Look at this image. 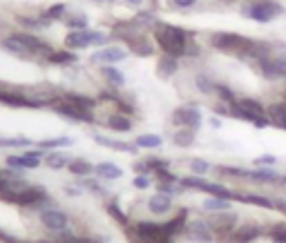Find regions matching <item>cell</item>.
<instances>
[{
    "mask_svg": "<svg viewBox=\"0 0 286 243\" xmlns=\"http://www.w3.org/2000/svg\"><path fill=\"white\" fill-rule=\"evenodd\" d=\"M173 125L177 127H188V130H199V125H201V112L197 110V107H179V110H175L173 112Z\"/></svg>",
    "mask_w": 286,
    "mask_h": 243,
    "instance_id": "cell-9",
    "label": "cell"
},
{
    "mask_svg": "<svg viewBox=\"0 0 286 243\" xmlns=\"http://www.w3.org/2000/svg\"><path fill=\"white\" fill-rule=\"evenodd\" d=\"M101 76L110 83L112 87H123V85H126V76H123V71H119L114 65H103Z\"/></svg>",
    "mask_w": 286,
    "mask_h": 243,
    "instance_id": "cell-26",
    "label": "cell"
},
{
    "mask_svg": "<svg viewBox=\"0 0 286 243\" xmlns=\"http://www.w3.org/2000/svg\"><path fill=\"white\" fill-rule=\"evenodd\" d=\"M181 185L184 188H192V190H204V192L212 194V196H219V199H235V192H231L228 188H223L219 183H206L204 179H197V177H186L181 179Z\"/></svg>",
    "mask_w": 286,
    "mask_h": 243,
    "instance_id": "cell-7",
    "label": "cell"
},
{
    "mask_svg": "<svg viewBox=\"0 0 286 243\" xmlns=\"http://www.w3.org/2000/svg\"><path fill=\"white\" fill-rule=\"evenodd\" d=\"M201 54V49H199V45L195 43V40H188V43H186V56H192V58H195V56H199Z\"/></svg>",
    "mask_w": 286,
    "mask_h": 243,
    "instance_id": "cell-47",
    "label": "cell"
},
{
    "mask_svg": "<svg viewBox=\"0 0 286 243\" xmlns=\"http://www.w3.org/2000/svg\"><path fill=\"white\" fill-rule=\"evenodd\" d=\"M123 3H126L128 7H132V9H139L143 5V0H123Z\"/></svg>",
    "mask_w": 286,
    "mask_h": 243,
    "instance_id": "cell-53",
    "label": "cell"
},
{
    "mask_svg": "<svg viewBox=\"0 0 286 243\" xmlns=\"http://www.w3.org/2000/svg\"><path fill=\"white\" fill-rule=\"evenodd\" d=\"M83 183H85V188H90L92 192H96V194H103V188L98 183H94V181H83Z\"/></svg>",
    "mask_w": 286,
    "mask_h": 243,
    "instance_id": "cell-52",
    "label": "cell"
},
{
    "mask_svg": "<svg viewBox=\"0 0 286 243\" xmlns=\"http://www.w3.org/2000/svg\"><path fill=\"white\" fill-rule=\"evenodd\" d=\"M0 47L9 54L18 56V58H32V60H47L54 54V47L32 32H16L7 34L0 40Z\"/></svg>",
    "mask_w": 286,
    "mask_h": 243,
    "instance_id": "cell-1",
    "label": "cell"
},
{
    "mask_svg": "<svg viewBox=\"0 0 286 243\" xmlns=\"http://www.w3.org/2000/svg\"><path fill=\"white\" fill-rule=\"evenodd\" d=\"M150 185V179L145 177V174H139L137 179H134V188H139V190H145Z\"/></svg>",
    "mask_w": 286,
    "mask_h": 243,
    "instance_id": "cell-50",
    "label": "cell"
},
{
    "mask_svg": "<svg viewBox=\"0 0 286 243\" xmlns=\"http://www.w3.org/2000/svg\"><path fill=\"white\" fill-rule=\"evenodd\" d=\"M273 163H277V158L270 156V154H264V156L255 158V165H257V168H268V165H273Z\"/></svg>",
    "mask_w": 286,
    "mask_h": 243,
    "instance_id": "cell-46",
    "label": "cell"
},
{
    "mask_svg": "<svg viewBox=\"0 0 286 243\" xmlns=\"http://www.w3.org/2000/svg\"><path fill=\"white\" fill-rule=\"evenodd\" d=\"M210 125L217 130V127H221V121H219V118H210Z\"/></svg>",
    "mask_w": 286,
    "mask_h": 243,
    "instance_id": "cell-55",
    "label": "cell"
},
{
    "mask_svg": "<svg viewBox=\"0 0 286 243\" xmlns=\"http://www.w3.org/2000/svg\"><path fill=\"white\" fill-rule=\"evenodd\" d=\"M32 141L25 136H14V138H0V147H27Z\"/></svg>",
    "mask_w": 286,
    "mask_h": 243,
    "instance_id": "cell-42",
    "label": "cell"
},
{
    "mask_svg": "<svg viewBox=\"0 0 286 243\" xmlns=\"http://www.w3.org/2000/svg\"><path fill=\"white\" fill-rule=\"evenodd\" d=\"M67 170H70L72 174H76V177H87V174H90L94 168H92L87 161H83V158H76V161H70Z\"/></svg>",
    "mask_w": 286,
    "mask_h": 243,
    "instance_id": "cell-36",
    "label": "cell"
},
{
    "mask_svg": "<svg viewBox=\"0 0 286 243\" xmlns=\"http://www.w3.org/2000/svg\"><path fill=\"white\" fill-rule=\"evenodd\" d=\"M110 36L103 32H92V29H83V32H70L65 36L63 45L65 49L76 51V49H85V47H98V45H107Z\"/></svg>",
    "mask_w": 286,
    "mask_h": 243,
    "instance_id": "cell-5",
    "label": "cell"
},
{
    "mask_svg": "<svg viewBox=\"0 0 286 243\" xmlns=\"http://www.w3.org/2000/svg\"><path fill=\"white\" fill-rule=\"evenodd\" d=\"M170 205H173V199L168 194H157L148 201V208L152 214H165V212H170Z\"/></svg>",
    "mask_w": 286,
    "mask_h": 243,
    "instance_id": "cell-24",
    "label": "cell"
},
{
    "mask_svg": "<svg viewBox=\"0 0 286 243\" xmlns=\"http://www.w3.org/2000/svg\"><path fill=\"white\" fill-rule=\"evenodd\" d=\"M40 221L45 223V227H49V230H54V232H61L67 227V214L61 210H45L43 214H40Z\"/></svg>",
    "mask_w": 286,
    "mask_h": 243,
    "instance_id": "cell-16",
    "label": "cell"
},
{
    "mask_svg": "<svg viewBox=\"0 0 286 243\" xmlns=\"http://www.w3.org/2000/svg\"><path fill=\"white\" fill-rule=\"evenodd\" d=\"M96 143H101V145L105 147H112V149H119V152H126V154H137V145L134 143H123V141H112V138H105V136H94Z\"/></svg>",
    "mask_w": 286,
    "mask_h": 243,
    "instance_id": "cell-25",
    "label": "cell"
},
{
    "mask_svg": "<svg viewBox=\"0 0 286 243\" xmlns=\"http://www.w3.org/2000/svg\"><path fill=\"white\" fill-rule=\"evenodd\" d=\"M173 5L175 7H179V9H190V7H195L197 5V0H173Z\"/></svg>",
    "mask_w": 286,
    "mask_h": 243,
    "instance_id": "cell-51",
    "label": "cell"
},
{
    "mask_svg": "<svg viewBox=\"0 0 286 243\" xmlns=\"http://www.w3.org/2000/svg\"><path fill=\"white\" fill-rule=\"evenodd\" d=\"M43 14L51 20V23H54V20H63L67 16V5L65 3H56V5H51L49 9H45Z\"/></svg>",
    "mask_w": 286,
    "mask_h": 243,
    "instance_id": "cell-37",
    "label": "cell"
},
{
    "mask_svg": "<svg viewBox=\"0 0 286 243\" xmlns=\"http://www.w3.org/2000/svg\"><path fill=\"white\" fill-rule=\"evenodd\" d=\"M215 94L219 96V101L226 103V105H235V103H237V96L233 94V90H231V87H226V85H219V83H217V92H215Z\"/></svg>",
    "mask_w": 286,
    "mask_h": 243,
    "instance_id": "cell-39",
    "label": "cell"
},
{
    "mask_svg": "<svg viewBox=\"0 0 286 243\" xmlns=\"http://www.w3.org/2000/svg\"><path fill=\"white\" fill-rule=\"evenodd\" d=\"M92 3H101V0H92Z\"/></svg>",
    "mask_w": 286,
    "mask_h": 243,
    "instance_id": "cell-56",
    "label": "cell"
},
{
    "mask_svg": "<svg viewBox=\"0 0 286 243\" xmlns=\"http://www.w3.org/2000/svg\"><path fill=\"white\" fill-rule=\"evenodd\" d=\"M184 232H186V236L195 243H210L212 241V227L206 225V221H190Z\"/></svg>",
    "mask_w": 286,
    "mask_h": 243,
    "instance_id": "cell-12",
    "label": "cell"
},
{
    "mask_svg": "<svg viewBox=\"0 0 286 243\" xmlns=\"http://www.w3.org/2000/svg\"><path fill=\"white\" fill-rule=\"evenodd\" d=\"M16 23L27 32H38V29H47L51 20L45 14H38V16H16Z\"/></svg>",
    "mask_w": 286,
    "mask_h": 243,
    "instance_id": "cell-18",
    "label": "cell"
},
{
    "mask_svg": "<svg viewBox=\"0 0 286 243\" xmlns=\"http://www.w3.org/2000/svg\"><path fill=\"white\" fill-rule=\"evenodd\" d=\"M253 45V38L235 32H215L210 36V47L217 51H223V54L237 56V58H244V54L248 51V47Z\"/></svg>",
    "mask_w": 286,
    "mask_h": 243,
    "instance_id": "cell-3",
    "label": "cell"
},
{
    "mask_svg": "<svg viewBox=\"0 0 286 243\" xmlns=\"http://www.w3.org/2000/svg\"><path fill=\"white\" fill-rule=\"evenodd\" d=\"M270 239L273 243H286V225H275L273 230H270Z\"/></svg>",
    "mask_w": 286,
    "mask_h": 243,
    "instance_id": "cell-43",
    "label": "cell"
},
{
    "mask_svg": "<svg viewBox=\"0 0 286 243\" xmlns=\"http://www.w3.org/2000/svg\"><path fill=\"white\" fill-rule=\"evenodd\" d=\"M63 98H67V101H72V103H76V105H81V107H85V110H94V105H96V98H90V96H85V94H74V92L63 94Z\"/></svg>",
    "mask_w": 286,
    "mask_h": 243,
    "instance_id": "cell-35",
    "label": "cell"
},
{
    "mask_svg": "<svg viewBox=\"0 0 286 243\" xmlns=\"http://www.w3.org/2000/svg\"><path fill=\"white\" fill-rule=\"evenodd\" d=\"M107 127L114 132H130L132 130V121H130L128 114L123 112H114L107 116Z\"/></svg>",
    "mask_w": 286,
    "mask_h": 243,
    "instance_id": "cell-23",
    "label": "cell"
},
{
    "mask_svg": "<svg viewBox=\"0 0 286 243\" xmlns=\"http://www.w3.org/2000/svg\"><path fill=\"white\" fill-rule=\"evenodd\" d=\"M242 14L255 23H270L284 14V7L275 0H251L242 7Z\"/></svg>",
    "mask_w": 286,
    "mask_h": 243,
    "instance_id": "cell-4",
    "label": "cell"
},
{
    "mask_svg": "<svg viewBox=\"0 0 286 243\" xmlns=\"http://www.w3.org/2000/svg\"><path fill=\"white\" fill-rule=\"evenodd\" d=\"M266 116L270 121V125L279 127V130H286V103H273V105L266 107Z\"/></svg>",
    "mask_w": 286,
    "mask_h": 243,
    "instance_id": "cell-19",
    "label": "cell"
},
{
    "mask_svg": "<svg viewBox=\"0 0 286 243\" xmlns=\"http://www.w3.org/2000/svg\"><path fill=\"white\" fill-rule=\"evenodd\" d=\"M130 51H132L134 56H152L154 54V45H152V38H150L148 34H139L134 36L132 40H130Z\"/></svg>",
    "mask_w": 286,
    "mask_h": 243,
    "instance_id": "cell-17",
    "label": "cell"
},
{
    "mask_svg": "<svg viewBox=\"0 0 286 243\" xmlns=\"http://www.w3.org/2000/svg\"><path fill=\"white\" fill-rule=\"evenodd\" d=\"M65 25L70 27V32H83V29L90 27V20H87L85 14L76 12V14H72V16L65 18Z\"/></svg>",
    "mask_w": 286,
    "mask_h": 243,
    "instance_id": "cell-29",
    "label": "cell"
},
{
    "mask_svg": "<svg viewBox=\"0 0 286 243\" xmlns=\"http://www.w3.org/2000/svg\"><path fill=\"white\" fill-rule=\"evenodd\" d=\"M40 243H49V241H40Z\"/></svg>",
    "mask_w": 286,
    "mask_h": 243,
    "instance_id": "cell-58",
    "label": "cell"
},
{
    "mask_svg": "<svg viewBox=\"0 0 286 243\" xmlns=\"http://www.w3.org/2000/svg\"><path fill=\"white\" fill-rule=\"evenodd\" d=\"M134 145H137V147H145V149L161 147V136H157V134H141V136H137Z\"/></svg>",
    "mask_w": 286,
    "mask_h": 243,
    "instance_id": "cell-34",
    "label": "cell"
},
{
    "mask_svg": "<svg viewBox=\"0 0 286 243\" xmlns=\"http://www.w3.org/2000/svg\"><path fill=\"white\" fill-rule=\"evenodd\" d=\"M259 71H262L264 78L268 80H277V78H286V60L277 58V56L270 54L268 58H262L257 63Z\"/></svg>",
    "mask_w": 286,
    "mask_h": 243,
    "instance_id": "cell-11",
    "label": "cell"
},
{
    "mask_svg": "<svg viewBox=\"0 0 286 243\" xmlns=\"http://www.w3.org/2000/svg\"><path fill=\"white\" fill-rule=\"evenodd\" d=\"M128 58V49L119 47V45H112V47H103L92 54L90 63L92 65H114V63H121V60Z\"/></svg>",
    "mask_w": 286,
    "mask_h": 243,
    "instance_id": "cell-10",
    "label": "cell"
},
{
    "mask_svg": "<svg viewBox=\"0 0 286 243\" xmlns=\"http://www.w3.org/2000/svg\"><path fill=\"white\" fill-rule=\"evenodd\" d=\"M259 234H262V227L259 225H255V223L242 225V227H237L235 234H233V243H251L257 239Z\"/></svg>",
    "mask_w": 286,
    "mask_h": 243,
    "instance_id": "cell-21",
    "label": "cell"
},
{
    "mask_svg": "<svg viewBox=\"0 0 286 243\" xmlns=\"http://www.w3.org/2000/svg\"><path fill=\"white\" fill-rule=\"evenodd\" d=\"M235 223H237V214H233V212H219V214L212 216L208 225H210L217 234H228V232L235 227Z\"/></svg>",
    "mask_w": 286,
    "mask_h": 243,
    "instance_id": "cell-14",
    "label": "cell"
},
{
    "mask_svg": "<svg viewBox=\"0 0 286 243\" xmlns=\"http://www.w3.org/2000/svg\"><path fill=\"white\" fill-rule=\"evenodd\" d=\"M51 107H54V112L59 114V116H65V118L76 121V123H94L96 121L94 112H92V110H85V107L76 105V103L67 101V98H63V96H61Z\"/></svg>",
    "mask_w": 286,
    "mask_h": 243,
    "instance_id": "cell-6",
    "label": "cell"
},
{
    "mask_svg": "<svg viewBox=\"0 0 286 243\" xmlns=\"http://www.w3.org/2000/svg\"><path fill=\"white\" fill-rule=\"evenodd\" d=\"M45 165L51 170H63L65 165H70V158H67L63 152H51L45 156Z\"/></svg>",
    "mask_w": 286,
    "mask_h": 243,
    "instance_id": "cell-33",
    "label": "cell"
},
{
    "mask_svg": "<svg viewBox=\"0 0 286 243\" xmlns=\"http://www.w3.org/2000/svg\"><path fill=\"white\" fill-rule=\"evenodd\" d=\"M72 138L70 136H59V138H45V141H40V149H56V147H67L72 145Z\"/></svg>",
    "mask_w": 286,
    "mask_h": 243,
    "instance_id": "cell-38",
    "label": "cell"
},
{
    "mask_svg": "<svg viewBox=\"0 0 286 243\" xmlns=\"http://www.w3.org/2000/svg\"><path fill=\"white\" fill-rule=\"evenodd\" d=\"M94 170H96V174L101 179H119V177H123V170L119 168V165H114V163H98Z\"/></svg>",
    "mask_w": 286,
    "mask_h": 243,
    "instance_id": "cell-31",
    "label": "cell"
},
{
    "mask_svg": "<svg viewBox=\"0 0 286 243\" xmlns=\"http://www.w3.org/2000/svg\"><path fill=\"white\" fill-rule=\"evenodd\" d=\"M275 208H277L279 212H284V214H286V201H275Z\"/></svg>",
    "mask_w": 286,
    "mask_h": 243,
    "instance_id": "cell-54",
    "label": "cell"
},
{
    "mask_svg": "<svg viewBox=\"0 0 286 243\" xmlns=\"http://www.w3.org/2000/svg\"><path fill=\"white\" fill-rule=\"evenodd\" d=\"M190 170L195 174H206L208 170H210V165H208L206 161H201V158H195V161H190Z\"/></svg>",
    "mask_w": 286,
    "mask_h": 243,
    "instance_id": "cell-44",
    "label": "cell"
},
{
    "mask_svg": "<svg viewBox=\"0 0 286 243\" xmlns=\"http://www.w3.org/2000/svg\"><path fill=\"white\" fill-rule=\"evenodd\" d=\"M159 192L161 194H168V196H173L179 192V188H177L175 183H159Z\"/></svg>",
    "mask_w": 286,
    "mask_h": 243,
    "instance_id": "cell-48",
    "label": "cell"
},
{
    "mask_svg": "<svg viewBox=\"0 0 286 243\" xmlns=\"http://www.w3.org/2000/svg\"><path fill=\"white\" fill-rule=\"evenodd\" d=\"M177 69H179V58H175V56H170V54H163L159 58L157 74L161 76V78H170V76H175Z\"/></svg>",
    "mask_w": 286,
    "mask_h": 243,
    "instance_id": "cell-22",
    "label": "cell"
},
{
    "mask_svg": "<svg viewBox=\"0 0 286 243\" xmlns=\"http://www.w3.org/2000/svg\"><path fill=\"white\" fill-rule=\"evenodd\" d=\"M195 87L201 92V94H206V96H212L217 92V83L210 78V76H206V74H197L195 76Z\"/></svg>",
    "mask_w": 286,
    "mask_h": 243,
    "instance_id": "cell-28",
    "label": "cell"
},
{
    "mask_svg": "<svg viewBox=\"0 0 286 243\" xmlns=\"http://www.w3.org/2000/svg\"><path fill=\"white\" fill-rule=\"evenodd\" d=\"M242 179H248L253 181V183H282V177H279L277 172H273V170H244L242 172Z\"/></svg>",
    "mask_w": 286,
    "mask_h": 243,
    "instance_id": "cell-15",
    "label": "cell"
},
{
    "mask_svg": "<svg viewBox=\"0 0 286 243\" xmlns=\"http://www.w3.org/2000/svg\"><path fill=\"white\" fill-rule=\"evenodd\" d=\"M7 165L16 170H25V158L23 156H7Z\"/></svg>",
    "mask_w": 286,
    "mask_h": 243,
    "instance_id": "cell-49",
    "label": "cell"
},
{
    "mask_svg": "<svg viewBox=\"0 0 286 243\" xmlns=\"http://www.w3.org/2000/svg\"><path fill=\"white\" fill-rule=\"evenodd\" d=\"M239 201L244 203H253V205H262V208H275V203L266 196H257V194H248V196H239Z\"/></svg>",
    "mask_w": 286,
    "mask_h": 243,
    "instance_id": "cell-41",
    "label": "cell"
},
{
    "mask_svg": "<svg viewBox=\"0 0 286 243\" xmlns=\"http://www.w3.org/2000/svg\"><path fill=\"white\" fill-rule=\"evenodd\" d=\"M204 208H206V210L226 212L228 208H231V201H228V199H219V196H215V199H208V201H204Z\"/></svg>",
    "mask_w": 286,
    "mask_h": 243,
    "instance_id": "cell-40",
    "label": "cell"
},
{
    "mask_svg": "<svg viewBox=\"0 0 286 243\" xmlns=\"http://www.w3.org/2000/svg\"><path fill=\"white\" fill-rule=\"evenodd\" d=\"M284 103H286V92H284Z\"/></svg>",
    "mask_w": 286,
    "mask_h": 243,
    "instance_id": "cell-57",
    "label": "cell"
},
{
    "mask_svg": "<svg viewBox=\"0 0 286 243\" xmlns=\"http://www.w3.org/2000/svg\"><path fill=\"white\" fill-rule=\"evenodd\" d=\"M137 236L141 243H168V234L165 227L161 223H152V221H141L137 223Z\"/></svg>",
    "mask_w": 286,
    "mask_h": 243,
    "instance_id": "cell-8",
    "label": "cell"
},
{
    "mask_svg": "<svg viewBox=\"0 0 286 243\" xmlns=\"http://www.w3.org/2000/svg\"><path fill=\"white\" fill-rule=\"evenodd\" d=\"M173 141H175V145H179V147H190L192 143H195V130H188V127H181L179 132H175Z\"/></svg>",
    "mask_w": 286,
    "mask_h": 243,
    "instance_id": "cell-32",
    "label": "cell"
},
{
    "mask_svg": "<svg viewBox=\"0 0 286 243\" xmlns=\"http://www.w3.org/2000/svg\"><path fill=\"white\" fill-rule=\"evenodd\" d=\"M134 20H137L139 25H141V27L145 29V32H148V29H152L154 25L159 23L157 16H154V12H152V9H139V12L134 14Z\"/></svg>",
    "mask_w": 286,
    "mask_h": 243,
    "instance_id": "cell-30",
    "label": "cell"
},
{
    "mask_svg": "<svg viewBox=\"0 0 286 243\" xmlns=\"http://www.w3.org/2000/svg\"><path fill=\"white\" fill-rule=\"evenodd\" d=\"M152 38L154 43L161 47L163 54H170L175 58L186 56V43L190 40V34L186 32L179 25H170V23H157L152 27Z\"/></svg>",
    "mask_w": 286,
    "mask_h": 243,
    "instance_id": "cell-2",
    "label": "cell"
},
{
    "mask_svg": "<svg viewBox=\"0 0 286 243\" xmlns=\"http://www.w3.org/2000/svg\"><path fill=\"white\" fill-rule=\"evenodd\" d=\"M107 212H110V214H112L117 221H121V223H128L126 214H123V212L119 210V205H117V203H110V205H107Z\"/></svg>",
    "mask_w": 286,
    "mask_h": 243,
    "instance_id": "cell-45",
    "label": "cell"
},
{
    "mask_svg": "<svg viewBox=\"0 0 286 243\" xmlns=\"http://www.w3.org/2000/svg\"><path fill=\"white\" fill-rule=\"evenodd\" d=\"M188 212L186 210H181L177 216H173V219L168 221V223H163V227H165V234H168V239H175V236H179L181 232L186 230V225H188Z\"/></svg>",
    "mask_w": 286,
    "mask_h": 243,
    "instance_id": "cell-20",
    "label": "cell"
},
{
    "mask_svg": "<svg viewBox=\"0 0 286 243\" xmlns=\"http://www.w3.org/2000/svg\"><path fill=\"white\" fill-rule=\"evenodd\" d=\"M45 201H47V192L43 188H32V185L14 196V203L18 205H43Z\"/></svg>",
    "mask_w": 286,
    "mask_h": 243,
    "instance_id": "cell-13",
    "label": "cell"
},
{
    "mask_svg": "<svg viewBox=\"0 0 286 243\" xmlns=\"http://www.w3.org/2000/svg\"><path fill=\"white\" fill-rule=\"evenodd\" d=\"M47 63H51V65H63V67L74 65L76 63V54H74V51H70V49H54V54L47 58Z\"/></svg>",
    "mask_w": 286,
    "mask_h": 243,
    "instance_id": "cell-27",
    "label": "cell"
}]
</instances>
